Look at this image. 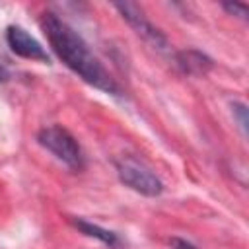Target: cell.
Masks as SVG:
<instances>
[{
	"instance_id": "cell-11",
	"label": "cell",
	"mask_w": 249,
	"mask_h": 249,
	"mask_svg": "<svg viewBox=\"0 0 249 249\" xmlns=\"http://www.w3.org/2000/svg\"><path fill=\"white\" fill-rule=\"evenodd\" d=\"M8 76H10V74H8V70H6L4 66H0V82H6V80H8Z\"/></svg>"
},
{
	"instance_id": "cell-3",
	"label": "cell",
	"mask_w": 249,
	"mask_h": 249,
	"mask_svg": "<svg viewBox=\"0 0 249 249\" xmlns=\"http://www.w3.org/2000/svg\"><path fill=\"white\" fill-rule=\"evenodd\" d=\"M117 173L119 179L130 187L132 191L144 195V196H158L163 191V183L140 161L134 158H123L117 161Z\"/></svg>"
},
{
	"instance_id": "cell-2",
	"label": "cell",
	"mask_w": 249,
	"mask_h": 249,
	"mask_svg": "<svg viewBox=\"0 0 249 249\" xmlns=\"http://www.w3.org/2000/svg\"><path fill=\"white\" fill-rule=\"evenodd\" d=\"M37 140L43 148H47L56 160L66 163L72 169H82L84 167V156L82 150L76 142V138L62 126L51 124L39 130Z\"/></svg>"
},
{
	"instance_id": "cell-5",
	"label": "cell",
	"mask_w": 249,
	"mask_h": 249,
	"mask_svg": "<svg viewBox=\"0 0 249 249\" xmlns=\"http://www.w3.org/2000/svg\"><path fill=\"white\" fill-rule=\"evenodd\" d=\"M6 41L10 45V49L21 56V58H29V60H39V62H49V54L43 49V45L31 37L23 27L19 25H10L6 31Z\"/></svg>"
},
{
	"instance_id": "cell-8",
	"label": "cell",
	"mask_w": 249,
	"mask_h": 249,
	"mask_svg": "<svg viewBox=\"0 0 249 249\" xmlns=\"http://www.w3.org/2000/svg\"><path fill=\"white\" fill-rule=\"evenodd\" d=\"M231 109H233V115H235L237 121H239V126H241L243 134H247V107H245L243 103H233Z\"/></svg>"
},
{
	"instance_id": "cell-4",
	"label": "cell",
	"mask_w": 249,
	"mask_h": 249,
	"mask_svg": "<svg viewBox=\"0 0 249 249\" xmlns=\"http://www.w3.org/2000/svg\"><path fill=\"white\" fill-rule=\"evenodd\" d=\"M115 8L119 10V14L126 19V23L144 39L148 41L150 45L158 47V49H167V39L165 35L156 27L152 25V21L146 18V14L142 12V8L136 4V2H117Z\"/></svg>"
},
{
	"instance_id": "cell-1",
	"label": "cell",
	"mask_w": 249,
	"mask_h": 249,
	"mask_svg": "<svg viewBox=\"0 0 249 249\" xmlns=\"http://www.w3.org/2000/svg\"><path fill=\"white\" fill-rule=\"evenodd\" d=\"M41 27L54 51V54L72 70L76 72L84 82L89 86L105 91V93H117L119 88L115 80L109 76L105 66L99 62V58L89 51L88 43L60 18H56L53 12L43 14Z\"/></svg>"
},
{
	"instance_id": "cell-6",
	"label": "cell",
	"mask_w": 249,
	"mask_h": 249,
	"mask_svg": "<svg viewBox=\"0 0 249 249\" xmlns=\"http://www.w3.org/2000/svg\"><path fill=\"white\" fill-rule=\"evenodd\" d=\"M177 66H179L185 74L200 76V74H206V72L212 68V60H210L206 54H202L200 51L189 49V51L177 53Z\"/></svg>"
},
{
	"instance_id": "cell-9",
	"label": "cell",
	"mask_w": 249,
	"mask_h": 249,
	"mask_svg": "<svg viewBox=\"0 0 249 249\" xmlns=\"http://www.w3.org/2000/svg\"><path fill=\"white\" fill-rule=\"evenodd\" d=\"M226 12L233 14V16H239V18H247V4H239V2H224L222 4Z\"/></svg>"
},
{
	"instance_id": "cell-10",
	"label": "cell",
	"mask_w": 249,
	"mask_h": 249,
	"mask_svg": "<svg viewBox=\"0 0 249 249\" xmlns=\"http://www.w3.org/2000/svg\"><path fill=\"white\" fill-rule=\"evenodd\" d=\"M169 245H171L173 249H196L193 243H189V241H185V239H181V237H171V239H169Z\"/></svg>"
},
{
	"instance_id": "cell-7",
	"label": "cell",
	"mask_w": 249,
	"mask_h": 249,
	"mask_svg": "<svg viewBox=\"0 0 249 249\" xmlns=\"http://www.w3.org/2000/svg\"><path fill=\"white\" fill-rule=\"evenodd\" d=\"M82 233H86L88 237H95V239H99L101 243H105L107 247H111V249H119L121 247V239L117 237V233H113V231H109V230H103V228H99V226H95V224H91V222H86V220H74L72 222Z\"/></svg>"
}]
</instances>
